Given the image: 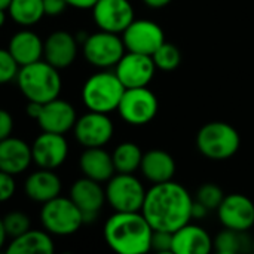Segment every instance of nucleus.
<instances>
[{
    "label": "nucleus",
    "instance_id": "obj_25",
    "mask_svg": "<svg viewBox=\"0 0 254 254\" xmlns=\"http://www.w3.org/2000/svg\"><path fill=\"white\" fill-rule=\"evenodd\" d=\"M6 252L10 254H52L55 244L49 232L28 229L22 235L12 238Z\"/></svg>",
    "mask_w": 254,
    "mask_h": 254
},
{
    "label": "nucleus",
    "instance_id": "obj_8",
    "mask_svg": "<svg viewBox=\"0 0 254 254\" xmlns=\"http://www.w3.org/2000/svg\"><path fill=\"white\" fill-rule=\"evenodd\" d=\"M104 190L106 201L115 211H141L146 189L134 174L116 173Z\"/></svg>",
    "mask_w": 254,
    "mask_h": 254
},
{
    "label": "nucleus",
    "instance_id": "obj_39",
    "mask_svg": "<svg viewBox=\"0 0 254 254\" xmlns=\"http://www.w3.org/2000/svg\"><path fill=\"white\" fill-rule=\"evenodd\" d=\"M207 214H208V210H207L202 204H199V202L195 199V201H193V205H192V219L202 220Z\"/></svg>",
    "mask_w": 254,
    "mask_h": 254
},
{
    "label": "nucleus",
    "instance_id": "obj_1",
    "mask_svg": "<svg viewBox=\"0 0 254 254\" xmlns=\"http://www.w3.org/2000/svg\"><path fill=\"white\" fill-rule=\"evenodd\" d=\"M193 198L182 185L170 180L146 190L141 214L153 231L176 232L192 220Z\"/></svg>",
    "mask_w": 254,
    "mask_h": 254
},
{
    "label": "nucleus",
    "instance_id": "obj_22",
    "mask_svg": "<svg viewBox=\"0 0 254 254\" xmlns=\"http://www.w3.org/2000/svg\"><path fill=\"white\" fill-rule=\"evenodd\" d=\"M79 168L85 177L98 183H107L116 174L112 155L103 147H85L79 158Z\"/></svg>",
    "mask_w": 254,
    "mask_h": 254
},
{
    "label": "nucleus",
    "instance_id": "obj_12",
    "mask_svg": "<svg viewBox=\"0 0 254 254\" xmlns=\"http://www.w3.org/2000/svg\"><path fill=\"white\" fill-rule=\"evenodd\" d=\"M94 22L100 30L122 34L135 19L129 0H98L91 9Z\"/></svg>",
    "mask_w": 254,
    "mask_h": 254
},
{
    "label": "nucleus",
    "instance_id": "obj_32",
    "mask_svg": "<svg viewBox=\"0 0 254 254\" xmlns=\"http://www.w3.org/2000/svg\"><path fill=\"white\" fill-rule=\"evenodd\" d=\"M19 71V64L15 61L7 49L0 48V85L9 83L16 79Z\"/></svg>",
    "mask_w": 254,
    "mask_h": 254
},
{
    "label": "nucleus",
    "instance_id": "obj_17",
    "mask_svg": "<svg viewBox=\"0 0 254 254\" xmlns=\"http://www.w3.org/2000/svg\"><path fill=\"white\" fill-rule=\"evenodd\" d=\"M77 43L71 33L57 30L43 40V60L58 70L67 68L77 57Z\"/></svg>",
    "mask_w": 254,
    "mask_h": 254
},
{
    "label": "nucleus",
    "instance_id": "obj_16",
    "mask_svg": "<svg viewBox=\"0 0 254 254\" xmlns=\"http://www.w3.org/2000/svg\"><path fill=\"white\" fill-rule=\"evenodd\" d=\"M220 223L234 231H249L254 225V202L243 193L226 195L217 208Z\"/></svg>",
    "mask_w": 254,
    "mask_h": 254
},
{
    "label": "nucleus",
    "instance_id": "obj_18",
    "mask_svg": "<svg viewBox=\"0 0 254 254\" xmlns=\"http://www.w3.org/2000/svg\"><path fill=\"white\" fill-rule=\"evenodd\" d=\"M76 119L77 115L73 104L57 97L48 103H43L42 113L37 119V124L42 131L65 134L70 129H73Z\"/></svg>",
    "mask_w": 254,
    "mask_h": 254
},
{
    "label": "nucleus",
    "instance_id": "obj_24",
    "mask_svg": "<svg viewBox=\"0 0 254 254\" xmlns=\"http://www.w3.org/2000/svg\"><path fill=\"white\" fill-rule=\"evenodd\" d=\"M140 170L143 176L153 185L164 183L173 180L176 174V161L168 152L161 149H152L143 153Z\"/></svg>",
    "mask_w": 254,
    "mask_h": 254
},
{
    "label": "nucleus",
    "instance_id": "obj_31",
    "mask_svg": "<svg viewBox=\"0 0 254 254\" xmlns=\"http://www.w3.org/2000/svg\"><path fill=\"white\" fill-rule=\"evenodd\" d=\"M225 198L223 190L214 183H204L196 192V201L202 204L208 211L217 210Z\"/></svg>",
    "mask_w": 254,
    "mask_h": 254
},
{
    "label": "nucleus",
    "instance_id": "obj_36",
    "mask_svg": "<svg viewBox=\"0 0 254 254\" xmlns=\"http://www.w3.org/2000/svg\"><path fill=\"white\" fill-rule=\"evenodd\" d=\"M68 7L67 0H43L45 15L48 16H58Z\"/></svg>",
    "mask_w": 254,
    "mask_h": 254
},
{
    "label": "nucleus",
    "instance_id": "obj_20",
    "mask_svg": "<svg viewBox=\"0 0 254 254\" xmlns=\"http://www.w3.org/2000/svg\"><path fill=\"white\" fill-rule=\"evenodd\" d=\"M213 252V240L210 234L190 222L173 232V253L208 254Z\"/></svg>",
    "mask_w": 254,
    "mask_h": 254
},
{
    "label": "nucleus",
    "instance_id": "obj_19",
    "mask_svg": "<svg viewBox=\"0 0 254 254\" xmlns=\"http://www.w3.org/2000/svg\"><path fill=\"white\" fill-rule=\"evenodd\" d=\"M31 162V146L24 140L10 135L0 141V171L18 176L24 173Z\"/></svg>",
    "mask_w": 254,
    "mask_h": 254
},
{
    "label": "nucleus",
    "instance_id": "obj_33",
    "mask_svg": "<svg viewBox=\"0 0 254 254\" xmlns=\"http://www.w3.org/2000/svg\"><path fill=\"white\" fill-rule=\"evenodd\" d=\"M150 250L159 253H173V232L153 231L150 240Z\"/></svg>",
    "mask_w": 254,
    "mask_h": 254
},
{
    "label": "nucleus",
    "instance_id": "obj_34",
    "mask_svg": "<svg viewBox=\"0 0 254 254\" xmlns=\"http://www.w3.org/2000/svg\"><path fill=\"white\" fill-rule=\"evenodd\" d=\"M15 190H16V183L13 180V176L0 171V202L9 201L15 195Z\"/></svg>",
    "mask_w": 254,
    "mask_h": 254
},
{
    "label": "nucleus",
    "instance_id": "obj_41",
    "mask_svg": "<svg viewBox=\"0 0 254 254\" xmlns=\"http://www.w3.org/2000/svg\"><path fill=\"white\" fill-rule=\"evenodd\" d=\"M6 240H7V235H6V231H4V226H3V220L0 217V250L6 244Z\"/></svg>",
    "mask_w": 254,
    "mask_h": 254
},
{
    "label": "nucleus",
    "instance_id": "obj_15",
    "mask_svg": "<svg viewBox=\"0 0 254 254\" xmlns=\"http://www.w3.org/2000/svg\"><path fill=\"white\" fill-rule=\"evenodd\" d=\"M33 162L39 168L57 170L68 156V143L64 134L42 131L31 144Z\"/></svg>",
    "mask_w": 254,
    "mask_h": 254
},
{
    "label": "nucleus",
    "instance_id": "obj_13",
    "mask_svg": "<svg viewBox=\"0 0 254 254\" xmlns=\"http://www.w3.org/2000/svg\"><path fill=\"white\" fill-rule=\"evenodd\" d=\"M155 71L156 65L150 55L128 51L115 65V73L125 88L147 86L152 82Z\"/></svg>",
    "mask_w": 254,
    "mask_h": 254
},
{
    "label": "nucleus",
    "instance_id": "obj_7",
    "mask_svg": "<svg viewBox=\"0 0 254 254\" xmlns=\"http://www.w3.org/2000/svg\"><path fill=\"white\" fill-rule=\"evenodd\" d=\"M82 51L85 60L100 70H109L115 67L127 52L122 37H119L116 33L104 30L88 34L82 42Z\"/></svg>",
    "mask_w": 254,
    "mask_h": 254
},
{
    "label": "nucleus",
    "instance_id": "obj_38",
    "mask_svg": "<svg viewBox=\"0 0 254 254\" xmlns=\"http://www.w3.org/2000/svg\"><path fill=\"white\" fill-rule=\"evenodd\" d=\"M42 107H43V103L28 101V104H27V115H28L31 119L37 121L39 116H40V113H42Z\"/></svg>",
    "mask_w": 254,
    "mask_h": 254
},
{
    "label": "nucleus",
    "instance_id": "obj_29",
    "mask_svg": "<svg viewBox=\"0 0 254 254\" xmlns=\"http://www.w3.org/2000/svg\"><path fill=\"white\" fill-rule=\"evenodd\" d=\"M152 60L156 65V70L162 71H171L176 70L182 63V52L180 49L168 42H164L152 55Z\"/></svg>",
    "mask_w": 254,
    "mask_h": 254
},
{
    "label": "nucleus",
    "instance_id": "obj_35",
    "mask_svg": "<svg viewBox=\"0 0 254 254\" xmlns=\"http://www.w3.org/2000/svg\"><path fill=\"white\" fill-rule=\"evenodd\" d=\"M12 131H13V118H12V115L7 110L0 109V141L10 137Z\"/></svg>",
    "mask_w": 254,
    "mask_h": 254
},
{
    "label": "nucleus",
    "instance_id": "obj_26",
    "mask_svg": "<svg viewBox=\"0 0 254 254\" xmlns=\"http://www.w3.org/2000/svg\"><path fill=\"white\" fill-rule=\"evenodd\" d=\"M253 240L247 231H234L225 228L213 240V250L220 254H240L252 252Z\"/></svg>",
    "mask_w": 254,
    "mask_h": 254
},
{
    "label": "nucleus",
    "instance_id": "obj_2",
    "mask_svg": "<svg viewBox=\"0 0 254 254\" xmlns=\"http://www.w3.org/2000/svg\"><path fill=\"white\" fill-rule=\"evenodd\" d=\"M152 226L141 211H115L104 225L107 246L119 254L150 252Z\"/></svg>",
    "mask_w": 254,
    "mask_h": 254
},
{
    "label": "nucleus",
    "instance_id": "obj_6",
    "mask_svg": "<svg viewBox=\"0 0 254 254\" xmlns=\"http://www.w3.org/2000/svg\"><path fill=\"white\" fill-rule=\"evenodd\" d=\"M40 223L46 232L55 237L73 235L82 225H85L82 213L76 204L70 198L61 195L42 204Z\"/></svg>",
    "mask_w": 254,
    "mask_h": 254
},
{
    "label": "nucleus",
    "instance_id": "obj_23",
    "mask_svg": "<svg viewBox=\"0 0 254 254\" xmlns=\"http://www.w3.org/2000/svg\"><path fill=\"white\" fill-rule=\"evenodd\" d=\"M7 51L12 54L19 67H22L43 58V40L37 33L24 28L10 37Z\"/></svg>",
    "mask_w": 254,
    "mask_h": 254
},
{
    "label": "nucleus",
    "instance_id": "obj_43",
    "mask_svg": "<svg viewBox=\"0 0 254 254\" xmlns=\"http://www.w3.org/2000/svg\"><path fill=\"white\" fill-rule=\"evenodd\" d=\"M9 3H10V0H0V7L7 10V6H9Z\"/></svg>",
    "mask_w": 254,
    "mask_h": 254
},
{
    "label": "nucleus",
    "instance_id": "obj_42",
    "mask_svg": "<svg viewBox=\"0 0 254 254\" xmlns=\"http://www.w3.org/2000/svg\"><path fill=\"white\" fill-rule=\"evenodd\" d=\"M4 22H6V9L0 7V28L4 25Z\"/></svg>",
    "mask_w": 254,
    "mask_h": 254
},
{
    "label": "nucleus",
    "instance_id": "obj_37",
    "mask_svg": "<svg viewBox=\"0 0 254 254\" xmlns=\"http://www.w3.org/2000/svg\"><path fill=\"white\" fill-rule=\"evenodd\" d=\"M97 1L98 0H67V4L74 9L86 10V9H92Z\"/></svg>",
    "mask_w": 254,
    "mask_h": 254
},
{
    "label": "nucleus",
    "instance_id": "obj_40",
    "mask_svg": "<svg viewBox=\"0 0 254 254\" xmlns=\"http://www.w3.org/2000/svg\"><path fill=\"white\" fill-rule=\"evenodd\" d=\"M143 1H144V4H147L152 9H161V7H165L167 4H170L173 0H143Z\"/></svg>",
    "mask_w": 254,
    "mask_h": 254
},
{
    "label": "nucleus",
    "instance_id": "obj_27",
    "mask_svg": "<svg viewBox=\"0 0 254 254\" xmlns=\"http://www.w3.org/2000/svg\"><path fill=\"white\" fill-rule=\"evenodd\" d=\"M7 12L16 24L31 27L45 16L43 0H10Z\"/></svg>",
    "mask_w": 254,
    "mask_h": 254
},
{
    "label": "nucleus",
    "instance_id": "obj_5",
    "mask_svg": "<svg viewBox=\"0 0 254 254\" xmlns=\"http://www.w3.org/2000/svg\"><path fill=\"white\" fill-rule=\"evenodd\" d=\"M241 144L238 131L226 122H208L205 124L198 135L196 146L198 150L208 159L225 161L232 158Z\"/></svg>",
    "mask_w": 254,
    "mask_h": 254
},
{
    "label": "nucleus",
    "instance_id": "obj_3",
    "mask_svg": "<svg viewBox=\"0 0 254 254\" xmlns=\"http://www.w3.org/2000/svg\"><path fill=\"white\" fill-rule=\"evenodd\" d=\"M15 80L21 94L28 101L37 103H48L60 97L63 88L60 70L45 60L19 67Z\"/></svg>",
    "mask_w": 254,
    "mask_h": 254
},
{
    "label": "nucleus",
    "instance_id": "obj_4",
    "mask_svg": "<svg viewBox=\"0 0 254 254\" xmlns=\"http://www.w3.org/2000/svg\"><path fill=\"white\" fill-rule=\"evenodd\" d=\"M125 86L115 71L100 70L91 74L82 88V101L91 112L110 113L118 110Z\"/></svg>",
    "mask_w": 254,
    "mask_h": 254
},
{
    "label": "nucleus",
    "instance_id": "obj_14",
    "mask_svg": "<svg viewBox=\"0 0 254 254\" xmlns=\"http://www.w3.org/2000/svg\"><path fill=\"white\" fill-rule=\"evenodd\" d=\"M68 198L80 210L83 223H92L104 207L106 190L101 188V183L83 176L71 185Z\"/></svg>",
    "mask_w": 254,
    "mask_h": 254
},
{
    "label": "nucleus",
    "instance_id": "obj_9",
    "mask_svg": "<svg viewBox=\"0 0 254 254\" xmlns=\"http://www.w3.org/2000/svg\"><path fill=\"white\" fill-rule=\"evenodd\" d=\"M159 109L156 95L147 88H127L118 106L119 116L129 125L141 127L153 121Z\"/></svg>",
    "mask_w": 254,
    "mask_h": 254
},
{
    "label": "nucleus",
    "instance_id": "obj_11",
    "mask_svg": "<svg viewBox=\"0 0 254 254\" xmlns=\"http://www.w3.org/2000/svg\"><path fill=\"white\" fill-rule=\"evenodd\" d=\"M122 40L128 52L153 55V52L165 42L161 25L149 19H134L122 33Z\"/></svg>",
    "mask_w": 254,
    "mask_h": 254
},
{
    "label": "nucleus",
    "instance_id": "obj_10",
    "mask_svg": "<svg viewBox=\"0 0 254 254\" xmlns=\"http://www.w3.org/2000/svg\"><path fill=\"white\" fill-rule=\"evenodd\" d=\"M74 138L83 147H104L113 137L115 127L107 113L88 112L76 119Z\"/></svg>",
    "mask_w": 254,
    "mask_h": 254
},
{
    "label": "nucleus",
    "instance_id": "obj_30",
    "mask_svg": "<svg viewBox=\"0 0 254 254\" xmlns=\"http://www.w3.org/2000/svg\"><path fill=\"white\" fill-rule=\"evenodd\" d=\"M1 220H3L6 235L10 240L16 238V237L22 235L24 232H27L28 229H31L30 217L22 211H10L4 217H1Z\"/></svg>",
    "mask_w": 254,
    "mask_h": 254
},
{
    "label": "nucleus",
    "instance_id": "obj_21",
    "mask_svg": "<svg viewBox=\"0 0 254 254\" xmlns=\"http://www.w3.org/2000/svg\"><path fill=\"white\" fill-rule=\"evenodd\" d=\"M63 189L61 179L54 170L39 168L31 173L24 183V192L27 198L34 202L45 204L57 196H60Z\"/></svg>",
    "mask_w": 254,
    "mask_h": 254
},
{
    "label": "nucleus",
    "instance_id": "obj_44",
    "mask_svg": "<svg viewBox=\"0 0 254 254\" xmlns=\"http://www.w3.org/2000/svg\"><path fill=\"white\" fill-rule=\"evenodd\" d=\"M252 252H254V240L253 243H252Z\"/></svg>",
    "mask_w": 254,
    "mask_h": 254
},
{
    "label": "nucleus",
    "instance_id": "obj_28",
    "mask_svg": "<svg viewBox=\"0 0 254 254\" xmlns=\"http://www.w3.org/2000/svg\"><path fill=\"white\" fill-rule=\"evenodd\" d=\"M141 158H143V152L135 143L131 141L121 143L112 153L116 173H124V174H134L140 168Z\"/></svg>",
    "mask_w": 254,
    "mask_h": 254
}]
</instances>
